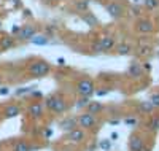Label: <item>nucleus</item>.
<instances>
[{
	"instance_id": "obj_18",
	"label": "nucleus",
	"mask_w": 159,
	"mask_h": 151,
	"mask_svg": "<svg viewBox=\"0 0 159 151\" xmlns=\"http://www.w3.org/2000/svg\"><path fill=\"white\" fill-rule=\"evenodd\" d=\"M32 149H38V146H30L27 142H24V140H19L15 148H13V151H32Z\"/></svg>"
},
{
	"instance_id": "obj_37",
	"label": "nucleus",
	"mask_w": 159,
	"mask_h": 151,
	"mask_svg": "<svg viewBox=\"0 0 159 151\" xmlns=\"http://www.w3.org/2000/svg\"><path fill=\"white\" fill-rule=\"evenodd\" d=\"M140 151H151V149H150V148H147V146H143V148H142Z\"/></svg>"
},
{
	"instance_id": "obj_4",
	"label": "nucleus",
	"mask_w": 159,
	"mask_h": 151,
	"mask_svg": "<svg viewBox=\"0 0 159 151\" xmlns=\"http://www.w3.org/2000/svg\"><path fill=\"white\" fill-rule=\"evenodd\" d=\"M78 124H80V127H84V129H94L96 124H97V119H96L94 115L86 112V113L78 116Z\"/></svg>"
},
{
	"instance_id": "obj_39",
	"label": "nucleus",
	"mask_w": 159,
	"mask_h": 151,
	"mask_svg": "<svg viewBox=\"0 0 159 151\" xmlns=\"http://www.w3.org/2000/svg\"><path fill=\"white\" fill-rule=\"evenodd\" d=\"M52 2H57V0H52Z\"/></svg>"
},
{
	"instance_id": "obj_27",
	"label": "nucleus",
	"mask_w": 159,
	"mask_h": 151,
	"mask_svg": "<svg viewBox=\"0 0 159 151\" xmlns=\"http://www.w3.org/2000/svg\"><path fill=\"white\" fill-rule=\"evenodd\" d=\"M91 48H92V51L97 53V54H100V53H102V46H100V43H99V40L92 43V46H91Z\"/></svg>"
},
{
	"instance_id": "obj_32",
	"label": "nucleus",
	"mask_w": 159,
	"mask_h": 151,
	"mask_svg": "<svg viewBox=\"0 0 159 151\" xmlns=\"http://www.w3.org/2000/svg\"><path fill=\"white\" fill-rule=\"evenodd\" d=\"M10 94V88L8 86H2L0 88V95H8Z\"/></svg>"
},
{
	"instance_id": "obj_1",
	"label": "nucleus",
	"mask_w": 159,
	"mask_h": 151,
	"mask_svg": "<svg viewBox=\"0 0 159 151\" xmlns=\"http://www.w3.org/2000/svg\"><path fill=\"white\" fill-rule=\"evenodd\" d=\"M45 105L49 112L56 113V115H61L64 112H67V102H65L62 97L59 95H48L46 100H45Z\"/></svg>"
},
{
	"instance_id": "obj_16",
	"label": "nucleus",
	"mask_w": 159,
	"mask_h": 151,
	"mask_svg": "<svg viewBox=\"0 0 159 151\" xmlns=\"http://www.w3.org/2000/svg\"><path fill=\"white\" fill-rule=\"evenodd\" d=\"M3 115H5V118H16L18 115H21V108L18 107V105H8L7 108H5V112H3Z\"/></svg>"
},
{
	"instance_id": "obj_25",
	"label": "nucleus",
	"mask_w": 159,
	"mask_h": 151,
	"mask_svg": "<svg viewBox=\"0 0 159 151\" xmlns=\"http://www.w3.org/2000/svg\"><path fill=\"white\" fill-rule=\"evenodd\" d=\"M145 5H147V8L150 10H154L159 7V0H145Z\"/></svg>"
},
{
	"instance_id": "obj_23",
	"label": "nucleus",
	"mask_w": 159,
	"mask_h": 151,
	"mask_svg": "<svg viewBox=\"0 0 159 151\" xmlns=\"http://www.w3.org/2000/svg\"><path fill=\"white\" fill-rule=\"evenodd\" d=\"M148 127H150V130H153V132L159 130V116H154V118H153V119L150 121Z\"/></svg>"
},
{
	"instance_id": "obj_20",
	"label": "nucleus",
	"mask_w": 159,
	"mask_h": 151,
	"mask_svg": "<svg viewBox=\"0 0 159 151\" xmlns=\"http://www.w3.org/2000/svg\"><path fill=\"white\" fill-rule=\"evenodd\" d=\"M102 108H103V105H102L100 102H89V103H88V113L96 115V113L102 112Z\"/></svg>"
},
{
	"instance_id": "obj_21",
	"label": "nucleus",
	"mask_w": 159,
	"mask_h": 151,
	"mask_svg": "<svg viewBox=\"0 0 159 151\" xmlns=\"http://www.w3.org/2000/svg\"><path fill=\"white\" fill-rule=\"evenodd\" d=\"M75 8H76L80 13L89 11V0H78V2H75Z\"/></svg>"
},
{
	"instance_id": "obj_35",
	"label": "nucleus",
	"mask_w": 159,
	"mask_h": 151,
	"mask_svg": "<svg viewBox=\"0 0 159 151\" xmlns=\"http://www.w3.org/2000/svg\"><path fill=\"white\" fill-rule=\"evenodd\" d=\"M51 135H52V129H51V127H48V129L45 130V137L48 139V137H51Z\"/></svg>"
},
{
	"instance_id": "obj_14",
	"label": "nucleus",
	"mask_w": 159,
	"mask_h": 151,
	"mask_svg": "<svg viewBox=\"0 0 159 151\" xmlns=\"http://www.w3.org/2000/svg\"><path fill=\"white\" fill-rule=\"evenodd\" d=\"M30 43L35 45V46H46V45L49 43V37H48V35H40V34H37V35H34V37L30 38Z\"/></svg>"
},
{
	"instance_id": "obj_28",
	"label": "nucleus",
	"mask_w": 159,
	"mask_h": 151,
	"mask_svg": "<svg viewBox=\"0 0 159 151\" xmlns=\"http://www.w3.org/2000/svg\"><path fill=\"white\" fill-rule=\"evenodd\" d=\"M124 124H127V126H137L139 124V121L135 119V118H127V119H124Z\"/></svg>"
},
{
	"instance_id": "obj_12",
	"label": "nucleus",
	"mask_w": 159,
	"mask_h": 151,
	"mask_svg": "<svg viewBox=\"0 0 159 151\" xmlns=\"http://www.w3.org/2000/svg\"><path fill=\"white\" fill-rule=\"evenodd\" d=\"M127 75H129L130 78H140V76L143 75V67H142V64L132 62V64L129 65V68H127Z\"/></svg>"
},
{
	"instance_id": "obj_24",
	"label": "nucleus",
	"mask_w": 159,
	"mask_h": 151,
	"mask_svg": "<svg viewBox=\"0 0 159 151\" xmlns=\"http://www.w3.org/2000/svg\"><path fill=\"white\" fill-rule=\"evenodd\" d=\"M99 146H100L103 151H110V149H111V142H110L108 139H103V140H100Z\"/></svg>"
},
{
	"instance_id": "obj_13",
	"label": "nucleus",
	"mask_w": 159,
	"mask_h": 151,
	"mask_svg": "<svg viewBox=\"0 0 159 151\" xmlns=\"http://www.w3.org/2000/svg\"><path fill=\"white\" fill-rule=\"evenodd\" d=\"M143 146V139L140 135H132L129 139V151H140Z\"/></svg>"
},
{
	"instance_id": "obj_7",
	"label": "nucleus",
	"mask_w": 159,
	"mask_h": 151,
	"mask_svg": "<svg viewBox=\"0 0 159 151\" xmlns=\"http://www.w3.org/2000/svg\"><path fill=\"white\" fill-rule=\"evenodd\" d=\"M135 29H137V32H140V34H151V32L154 30V25H153V22L148 21V19H139L137 24H135Z\"/></svg>"
},
{
	"instance_id": "obj_3",
	"label": "nucleus",
	"mask_w": 159,
	"mask_h": 151,
	"mask_svg": "<svg viewBox=\"0 0 159 151\" xmlns=\"http://www.w3.org/2000/svg\"><path fill=\"white\" fill-rule=\"evenodd\" d=\"M76 91L81 97H91L92 94H96V86L94 81L91 78H83L76 83Z\"/></svg>"
},
{
	"instance_id": "obj_33",
	"label": "nucleus",
	"mask_w": 159,
	"mask_h": 151,
	"mask_svg": "<svg viewBox=\"0 0 159 151\" xmlns=\"http://www.w3.org/2000/svg\"><path fill=\"white\" fill-rule=\"evenodd\" d=\"M56 62H57V65H61V67H64V65H65V59H64V57H57V59H56Z\"/></svg>"
},
{
	"instance_id": "obj_29",
	"label": "nucleus",
	"mask_w": 159,
	"mask_h": 151,
	"mask_svg": "<svg viewBox=\"0 0 159 151\" xmlns=\"http://www.w3.org/2000/svg\"><path fill=\"white\" fill-rule=\"evenodd\" d=\"M150 102L154 105V108H159V94H154L153 97L150 99Z\"/></svg>"
},
{
	"instance_id": "obj_11",
	"label": "nucleus",
	"mask_w": 159,
	"mask_h": 151,
	"mask_svg": "<svg viewBox=\"0 0 159 151\" xmlns=\"http://www.w3.org/2000/svg\"><path fill=\"white\" fill-rule=\"evenodd\" d=\"M76 124H78V118H65L59 122V127L65 132H70L76 127Z\"/></svg>"
},
{
	"instance_id": "obj_36",
	"label": "nucleus",
	"mask_w": 159,
	"mask_h": 151,
	"mask_svg": "<svg viewBox=\"0 0 159 151\" xmlns=\"http://www.w3.org/2000/svg\"><path fill=\"white\" fill-rule=\"evenodd\" d=\"M30 94L34 95V97H42V92L40 91H30Z\"/></svg>"
},
{
	"instance_id": "obj_30",
	"label": "nucleus",
	"mask_w": 159,
	"mask_h": 151,
	"mask_svg": "<svg viewBox=\"0 0 159 151\" xmlns=\"http://www.w3.org/2000/svg\"><path fill=\"white\" fill-rule=\"evenodd\" d=\"M110 92V88H102L100 91H96V94H97V97H102V95H107Z\"/></svg>"
},
{
	"instance_id": "obj_19",
	"label": "nucleus",
	"mask_w": 159,
	"mask_h": 151,
	"mask_svg": "<svg viewBox=\"0 0 159 151\" xmlns=\"http://www.w3.org/2000/svg\"><path fill=\"white\" fill-rule=\"evenodd\" d=\"M116 53L119 56H127V54L132 53V46L127 43H121V45H116Z\"/></svg>"
},
{
	"instance_id": "obj_6",
	"label": "nucleus",
	"mask_w": 159,
	"mask_h": 151,
	"mask_svg": "<svg viewBox=\"0 0 159 151\" xmlns=\"http://www.w3.org/2000/svg\"><path fill=\"white\" fill-rule=\"evenodd\" d=\"M34 35H37L35 25L27 24V25H22V27H21V30H19V34H18V38L21 40V42H27V40L30 42V38H32Z\"/></svg>"
},
{
	"instance_id": "obj_17",
	"label": "nucleus",
	"mask_w": 159,
	"mask_h": 151,
	"mask_svg": "<svg viewBox=\"0 0 159 151\" xmlns=\"http://www.w3.org/2000/svg\"><path fill=\"white\" fill-rule=\"evenodd\" d=\"M13 46H15V38H13V37L0 38V49H2V51H7V49H10Z\"/></svg>"
},
{
	"instance_id": "obj_34",
	"label": "nucleus",
	"mask_w": 159,
	"mask_h": 151,
	"mask_svg": "<svg viewBox=\"0 0 159 151\" xmlns=\"http://www.w3.org/2000/svg\"><path fill=\"white\" fill-rule=\"evenodd\" d=\"M19 30H21V25H13V29H11L13 34H19Z\"/></svg>"
},
{
	"instance_id": "obj_22",
	"label": "nucleus",
	"mask_w": 159,
	"mask_h": 151,
	"mask_svg": "<svg viewBox=\"0 0 159 151\" xmlns=\"http://www.w3.org/2000/svg\"><path fill=\"white\" fill-rule=\"evenodd\" d=\"M140 110L143 113H151L153 110H154V105L150 102V100H147V102H142L140 103Z\"/></svg>"
},
{
	"instance_id": "obj_8",
	"label": "nucleus",
	"mask_w": 159,
	"mask_h": 151,
	"mask_svg": "<svg viewBox=\"0 0 159 151\" xmlns=\"http://www.w3.org/2000/svg\"><path fill=\"white\" fill-rule=\"evenodd\" d=\"M67 139H69L70 142H73V143H81V142H84V139H86V132H84L83 129H80V127H75L73 130L69 132Z\"/></svg>"
},
{
	"instance_id": "obj_40",
	"label": "nucleus",
	"mask_w": 159,
	"mask_h": 151,
	"mask_svg": "<svg viewBox=\"0 0 159 151\" xmlns=\"http://www.w3.org/2000/svg\"><path fill=\"white\" fill-rule=\"evenodd\" d=\"M0 83H2V80H0Z\"/></svg>"
},
{
	"instance_id": "obj_5",
	"label": "nucleus",
	"mask_w": 159,
	"mask_h": 151,
	"mask_svg": "<svg viewBox=\"0 0 159 151\" xmlns=\"http://www.w3.org/2000/svg\"><path fill=\"white\" fill-rule=\"evenodd\" d=\"M105 10H107L108 16H110V18H113V19H118V18H121V16L124 15L123 7L119 5L118 2H108L107 5H105Z\"/></svg>"
},
{
	"instance_id": "obj_9",
	"label": "nucleus",
	"mask_w": 159,
	"mask_h": 151,
	"mask_svg": "<svg viewBox=\"0 0 159 151\" xmlns=\"http://www.w3.org/2000/svg\"><path fill=\"white\" fill-rule=\"evenodd\" d=\"M99 43L102 46V53H110L113 48H116V42L113 37H100Z\"/></svg>"
},
{
	"instance_id": "obj_31",
	"label": "nucleus",
	"mask_w": 159,
	"mask_h": 151,
	"mask_svg": "<svg viewBox=\"0 0 159 151\" xmlns=\"http://www.w3.org/2000/svg\"><path fill=\"white\" fill-rule=\"evenodd\" d=\"M32 91V88H19L18 91H16V95H22V94H27V92H30Z\"/></svg>"
},
{
	"instance_id": "obj_26",
	"label": "nucleus",
	"mask_w": 159,
	"mask_h": 151,
	"mask_svg": "<svg viewBox=\"0 0 159 151\" xmlns=\"http://www.w3.org/2000/svg\"><path fill=\"white\" fill-rule=\"evenodd\" d=\"M91 100H89V97H81L78 100V103H76V108H83V107H88V103H89Z\"/></svg>"
},
{
	"instance_id": "obj_2",
	"label": "nucleus",
	"mask_w": 159,
	"mask_h": 151,
	"mask_svg": "<svg viewBox=\"0 0 159 151\" xmlns=\"http://www.w3.org/2000/svg\"><path fill=\"white\" fill-rule=\"evenodd\" d=\"M49 70H51V67H49V64L46 61H34L29 65V68H27V72L34 78H43V76H46L49 73Z\"/></svg>"
},
{
	"instance_id": "obj_15",
	"label": "nucleus",
	"mask_w": 159,
	"mask_h": 151,
	"mask_svg": "<svg viewBox=\"0 0 159 151\" xmlns=\"http://www.w3.org/2000/svg\"><path fill=\"white\" fill-rule=\"evenodd\" d=\"M81 19L89 25V27H96L97 24H99V19L92 15L91 11H84V13H81Z\"/></svg>"
},
{
	"instance_id": "obj_38",
	"label": "nucleus",
	"mask_w": 159,
	"mask_h": 151,
	"mask_svg": "<svg viewBox=\"0 0 159 151\" xmlns=\"http://www.w3.org/2000/svg\"><path fill=\"white\" fill-rule=\"evenodd\" d=\"M134 2H135V3H140V2H142V0H134Z\"/></svg>"
},
{
	"instance_id": "obj_10",
	"label": "nucleus",
	"mask_w": 159,
	"mask_h": 151,
	"mask_svg": "<svg viewBox=\"0 0 159 151\" xmlns=\"http://www.w3.org/2000/svg\"><path fill=\"white\" fill-rule=\"evenodd\" d=\"M27 113H29L32 118H35V119L42 118V116H43V105L40 103V102H34L32 105H29Z\"/></svg>"
}]
</instances>
